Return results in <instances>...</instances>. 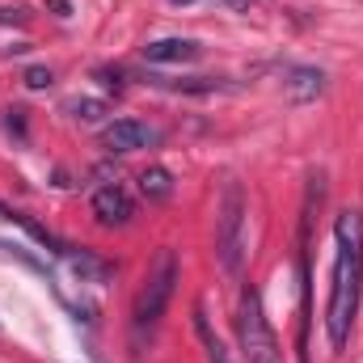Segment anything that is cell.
Instances as JSON below:
<instances>
[{
	"label": "cell",
	"instance_id": "6da1fadb",
	"mask_svg": "<svg viewBox=\"0 0 363 363\" xmlns=\"http://www.w3.org/2000/svg\"><path fill=\"white\" fill-rule=\"evenodd\" d=\"M334 279H330V304H325V334L330 347L342 351L359 313V291H363V211L347 207L334 220Z\"/></svg>",
	"mask_w": 363,
	"mask_h": 363
},
{
	"label": "cell",
	"instance_id": "8fae6325",
	"mask_svg": "<svg viewBox=\"0 0 363 363\" xmlns=\"http://www.w3.org/2000/svg\"><path fill=\"white\" fill-rule=\"evenodd\" d=\"M110 114V101H101V97H81V101H72V118L77 123H101Z\"/></svg>",
	"mask_w": 363,
	"mask_h": 363
},
{
	"label": "cell",
	"instance_id": "277c9868",
	"mask_svg": "<svg viewBox=\"0 0 363 363\" xmlns=\"http://www.w3.org/2000/svg\"><path fill=\"white\" fill-rule=\"evenodd\" d=\"M237 330H241V351H245V363H283L279 338H274L271 321H267L262 296H258L254 287H245V296H241V317H237Z\"/></svg>",
	"mask_w": 363,
	"mask_h": 363
},
{
	"label": "cell",
	"instance_id": "8992f818",
	"mask_svg": "<svg viewBox=\"0 0 363 363\" xmlns=\"http://www.w3.org/2000/svg\"><path fill=\"white\" fill-rule=\"evenodd\" d=\"M93 216H97L106 228H123V224L135 216V203H131V194H127L118 182H106V186L93 190Z\"/></svg>",
	"mask_w": 363,
	"mask_h": 363
},
{
	"label": "cell",
	"instance_id": "ba28073f",
	"mask_svg": "<svg viewBox=\"0 0 363 363\" xmlns=\"http://www.w3.org/2000/svg\"><path fill=\"white\" fill-rule=\"evenodd\" d=\"M64 262H68V271L77 274L81 283H106V279H114V267H110L106 258L89 254V250H72V245H68Z\"/></svg>",
	"mask_w": 363,
	"mask_h": 363
},
{
	"label": "cell",
	"instance_id": "52a82bcc",
	"mask_svg": "<svg viewBox=\"0 0 363 363\" xmlns=\"http://www.w3.org/2000/svg\"><path fill=\"white\" fill-rule=\"evenodd\" d=\"M199 51L203 47L194 38H157L144 47V60L148 64H190V60H199Z\"/></svg>",
	"mask_w": 363,
	"mask_h": 363
},
{
	"label": "cell",
	"instance_id": "30bf717a",
	"mask_svg": "<svg viewBox=\"0 0 363 363\" xmlns=\"http://www.w3.org/2000/svg\"><path fill=\"white\" fill-rule=\"evenodd\" d=\"M140 194H144L148 203H165V199L174 194V174L161 169V165H148V169L140 174Z\"/></svg>",
	"mask_w": 363,
	"mask_h": 363
},
{
	"label": "cell",
	"instance_id": "4fadbf2b",
	"mask_svg": "<svg viewBox=\"0 0 363 363\" xmlns=\"http://www.w3.org/2000/svg\"><path fill=\"white\" fill-rule=\"evenodd\" d=\"M169 89H182V93H216L224 89L220 81H211V77H190V81H169Z\"/></svg>",
	"mask_w": 363,
	"mask_h": 363
},
{
	"label": "cell",
	"instance_id": "5bb4252c",
	"mask_svg": "<svg viewBox=\"0 0 363 363\" xmlns=\"http://www.w3.org/2000/svg\"><path fill=\"white\" fill-rule=\"evenodd\" d=\"M21 81H26V89H51L55 77H51V68H26Z\"/></svg>",
	"mask_w": 363,
	"mask_h": 363
},
{
	"label": "cell",
	"instance_id": "7c38bea8",
	"mask_svg": "<svg viewBox=\"0 0 363 363\" xmlns=\"http://www.w3.org/2000/svg\"><path fill=\"white\" fill-rule=\"evenodd\" d=\"M194 325H199V338H203V347H207V355H211V363H228V355H224V347H220V338H211V325H207L203 308H194Z\"/></svg>",
	"mask_w": 363,
	"mask_h": 363
},
{
	"label": "cell",
	"instance_id": "ac0fdd59",
	"mask_svg": "<svg viewBox=\"0 0 363 363\" xmlns=\"http://www.w3.org/2000/svg\"><path fill=\"white\" fill-rule=\"evenodd\" d=\"M169 4H199V0H169Z\"/></svg>",
	"mask_w": 363,
	"mask_h": 363
},
{
	"label": "cell",
	"instance_id": "9a60e30c",
	"mask_svg": "<svg viewBox=\"0 0 363 363\" xmlns=\"http://www.w3.org/2000/svg\"><path fill=\"white\" fill-rule=\"evenodd\" d=\"M26 4H0V26H26Z\"/></svg>",
	"mask_w": 363,
	"mask_h": 363
},
{
	"label": "cell",
	"instance_id": "3957f363",
	"mask_svg": "<svg viewBox=\"0 0 363 363\" xmlns=\"http://www.w3.org/2000/svg\"><path fill=\"white\" fill-rule=\"evenodd\" d=\"M245 190L241 182H224L220 203H216V254L228 274H241L245 267Z\"/></svg>",
	"mask_w": 363,
	"mask_h": 363
},
{
	"label": "cell",
	"instance_id": "e0dca14e",
	"mask_svg": "<svg viewBox=\"0 0 363 363\" xmlns=\"http://www.w3.org/2000/svg\"><path fill=\"white\" fill-rule=\"evenodd\" d=\"M0 254H17V245H4V241H0Z\"/></svg>",
	"mask_w": 363,
	"mask_h": 363
},
{
	"label": "cell",
	"instance_id": "5b68a950",
	"mask_svg": "<svg viewBox=\"0 0 363 363\" xmlns=\"http://www.w3.org/2000/svg\"><path fill=\"white\" fill-rule=\"evenodd\" d=\"M148 144H157V131L144 127L140 118H114V123L101 131V148H106V152H140V148H148Z\"/></svg>",
	"mask_w": 363,
	"mask_h": 363
},
{
	"label": "cell",
	"instance_id": "7a4b0ae2",
	"mask_svg": "<svg viewBox=\"0 0 363 363\" xmlns=\"http://www.w3.org/2000/svg\"><path fill=\"white\" fill-rule=\"evenodd\" d=\"M178 254L165 245V250H157V258H152V267L144 274V283H140V291H135V308H131V325H135V338H144V334H152L157 330V321L165 317V308H169V300H174V287H178Z\"/></svg>",
	"mask_w": 363,
	"mask_h": 363
},
{
	"label": "cell",
	"instance_id": "2e32d148",
	"mask_svg": "<svg viewBox=\"0 0 363 363\" xmlns=\"http://www.w3.org/2000/svg\"><path fill=\"white\" fill-rule=\"evenodd\" d=\"M51 9H55L60 17H68V13H72V9H68V0H51Z\"/></svg>",
	"mask_w": 363,
	"mask_h": 363
},
{
	"label": "cell",
	"instance_id": "9c48e42d",
	"mask_svg": "<svg viewBox=\"0 0 363 363\" xmlns=\"http://www.w3.org/2000/svg\"><path fill=\"white\" fill-rule=\"evenodd\" d=\"M283 89H287L291 101H317L325 93V72L321 68H291L287 81H283Z\"/></svg>",
	"mask_w": 363,
	"mask_h": 363
}]
</instances>
